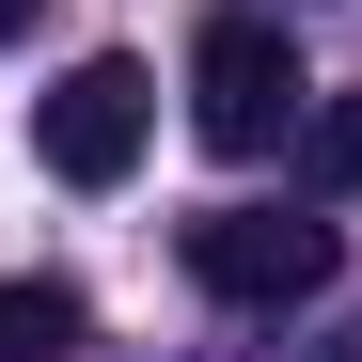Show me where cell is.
I'll use <instances>...</instances> for the list:
<instances>
[{"instance_id": "52a82bcc", "label": "cell", "mask_w": 362, "mask_h": 362, "mask_svg": "<svg viewBox=\"0 0 362 362\" xmlns=\"http://www.w3.org/2000/svg\"><path fill=\"white\" fill-rule=\"evenodd\" d=\"M315 362H362V331H331V346H315Z\"/></svg>"}, {"instance_id": "3957f363", "label": "cell", "mask_w": 362, "mask_h": 362, "mask_svg": "<svg viewBox=\"0 0 362 362\" xmlns=\"http://www.w3.org/2000/svg\"><path fill=\"white\" fill-rule=\"evenodd\" d=\"M142 127H158V79L127 64V47H95V64H64V79H47V110H32V158L64 173V189H127Z\"/></svg>"}, {"instance_id": "8992f818", "label": "cell", "mask_w": 362, "mask_h": 362, "mask_svg": "<svg viewBox=\"0 0 362 362\" xmlns=\"http://www.w3.org/2000/svg\"><path fill=\"white\" fill-rule=\"evenodd\" d=\"M32 16H47V0H0V47H16V32H32Z\"/></svg>"}, {"instance_id": "6da1fadb", "label": "cell", "mask_w": 362, "mask_h": 362, "mask_svg": "<svg viewBox=\"0 0 362 362\" xmlns=\"http://www.w3.org/2000/svg\"><path fill=\"white\" fill-rule=\"evenodd\" d=\"M189 127H205L221 158H268L284 127H315V79H299L284 16H205V32H189Z\"/></svg>"}, {"instance_id": "5b68a950", "label": "cell", "mask_w": 362, "mask_h": 362, "mask_svg": "<svg viewBox=\"0 0 362 362\" xmlns=\"http://www.w3.org/2000/svg\"><path fill=\"white\" fill-rule=\"evenodd\" d=\"M299 142H315V189L362 205V95H315V127H299Z\"/></svg>"}, {"instance_id": "7a4b0ae2", "label": "cell", "mask_w": 362, "mask_h": 362, "mask_svg": "<svg viewBox=\"0 0 362 362\" xmlns=\"http://www.w3.org/2000/svg\"><path fill=\"white\" fill-rule=\"evenodd\" d=\"M331 268H346V236L299 205H205L189 221V284L236 299V315H299V299H331Z\"/></svg>"}, {"instance_id": "277c9868", "label": "cell", "mask_w": 362, "mask_h": 362, "mask_svg": "<svg viewBox=\"0 0 362 362\" xmlns=\"http://www.w3.org/2000/svg\"><path fill=\"white\" fill-rule=\"evenodd\" d=\"M79 346V284L64 268H16V284H0V362H64Z\"/></svg>"}]
</instances>
